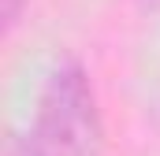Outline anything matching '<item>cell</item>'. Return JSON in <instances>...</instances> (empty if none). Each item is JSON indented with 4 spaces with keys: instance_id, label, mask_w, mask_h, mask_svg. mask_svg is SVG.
<instances>
[{
    "instance_id": "cell-2",
    "label": "cell",
    "mask_w": 160,
    "mask_h": 156,
    "mask_svg": "<svg viewBox=\"0 0 160 156\" xmlns=\"http://www.w3.org/2000/svg\"><path fill=\"white\" fill-rule=\"evenodd\" d=\"M30 0H4V34H11L15 26H19V19H22V7H26Z\"/></svg>"
},
{
    "instance_id": "cell-3",
    "label": "cell",
    "mask_w": 160,
    "mask_h": 156,
    "mask_svg": "<svg viewBox=\"0 0 160 156\" xmlns=\"http://www.w3.org/2000/svg\"><path fill=\"white\" fill-rule=\"evenodd\" d=\"M142 4H145V7H157V4H160V0H142Z\"/></svg>"
},
{
    "instance_id": "cell-1",
    "label": "cell",
    "mask_w": 160,
    "mask_h": 156,
    "mask_svg": "<svg viewBox=\"0 0 160 156\" xmlns=\"http://www.w3.org/2000/svg\"><path fill=\"white\" fill-rule=\"evenodd\" d=\"M104 123L93 82L78 60H63L45 78L34 108L26 156H101Z\"/></svg>"
}]
</instances>
